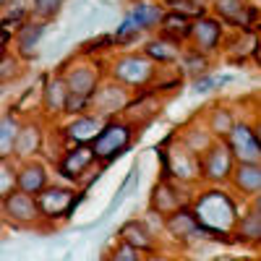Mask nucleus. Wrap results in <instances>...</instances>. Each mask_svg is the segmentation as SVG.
<instances>
[{
	"instance_id": "nucleus-15",
	"label": "nucleus",
	"mask_w": 261,
	"mask_h": 261,
	"mask_svg": "<svg viewBox=\"0 0 261 261\" xmlns=\"http://www.w3.org/2000/svg\"><path fill=\"white\" fill-rule=\"evenodd\" d=\"M0 209L8 217L11 222L21 225V227H29V225H37L39 222V209H37V201L34 196L29 193H21V191H11L3 201H0Z\"/></svg>"
},
{
	"instance_id": "nucleus-11",
	"label": "nucleus",
	"mask_w": 261,
	"mask_h": 261,
	"mask_svg": "<svg viewBox=\"0 0 261 261\" xmlns=\"http://www.w3.org/2000/svg\"><path fill=\"white\" fill-rule=\"evenodd\" d=\"M222 141L230 149V154L235 157V162H261V144H258V134L253 123L238 118Z\"/></svg>"
},
{
	"instance_id": "nucleus-22",
	"label": "nucleus",
	"mask_w": 261,
	"mask_h": 261,
	"mask_svg": "<svg viewBox=\"0 0 261 261\" xmlns=\"http://www.w3.org/2000/svg\"><path fill=\"white\" fill-rule=\"evenodd\" d=\"M65 105H68V86L63 73H55L42 86V110L47 118H60L65 115Z\"/></svg>"
},
{
	"instance_id": "nucleus-14",
	"label": "nucleus",
	"mask_w": 261,
	"mask_h": 261,
	"mask_svg": "<svg viewBox=\"0 0 261 261\" xmlns=\"http://www.w3.org/2000/svg\"><path fill=\"white\" fill-rule=\"evenodd\" d=\"M186 186L180 183H172V180H157V186L151 188V196H149V209H154L157 214L167 217L180 206H188L193 193H183Z\"/></svg>"
},
{
	"instance_id": "nucleus-18",
	"label": "nucleus",
	"mask_w": 261,
	"mask_h": 261,
	"mask_svg": "<svg viewBox=\"0 0 261 261\" xmlns=\"http://www.w3.org/2000/svg\"><path fill=\"white\" fill-rule=\"evenodd\" d=\"M47 186H50V170H47L45 162H39L34 157V160H24V162L16 165V191L37 196Z\"/></svg>"
},
{
	"instance_id": "nucleus-31",
	"label": "nucleus",
	"mask_w": 261,
	"mask_h": 261,
	"mask_svg": "<svg viewBox=\"0 0 261 261\" xmlns=\"http://www.w3.org/2000/svg\"><path fill=\"white\" fill-rule=\"evenodd\" d=\"M209 3H212V0H172V3H167L165 8L172 11V13H180V16L191 18V21H196V18H201V16L209 13Z\"/></svg>"
},
{
	"instance_id": "nucleus-10",
	"label": "nucleus",
	"mask_w": 261,
	"mask_h": 261,
	"mask_svg": "<svg viewBox=\"0 0 261 261\" xmlns=\"http://www.w3.org/2000/svg\"><path fill=\"white\" fill-rule=\"evenodd\" d=\"M214 18H220L225 27H232L238 32H256L258 24V8L251 0H212Z\"/></svg>"
},
{
	"instance_id": "nucleus-39",
	"label": "nucleus",
	"mask_w": 261,
	"mask_h": 261,
	"mask_svg": "<svg viewBox=\"0 0 261 261\" xmlns=\"http://www.w3.org/2000/svg\"><path fill=\"white\" fill-rule=\"evenodd\" d=\"M6 3H8V0H0V11H3V8H6Z\"/></svg>"
},
{
	"instance_id": "nucleus-2",
	"label": "nucleus",
	"mask_w": 261,
	"mask_h": 261,
	"mask_svg": "<svg viewBox=\"0 0 261 261\" xmlns=\"http://www.w3.org/2000/svg\"><path fill=\"white\" fill-rule=\"evenodd\" d=\"M63 79L68 86V105H65V115H81L89 113L92 94L97 92L99 81L105 79V71L99 68L97 60H73L63 65Z\"/></svg>"
},
{
	"instance_id": "nucleus-35",
	"label": "nucleus",
	"mask_w": 261,
	"mask_h": 261,
	"mask_svg": "<svg viewBox=\"0 0 261 261\" xmlns=\"http://www.w3.org/2000/svg\"><path fill=\"white\" fill-rule=\"evenodd\" d=\"M141 256H144V253H139L136 248H130L128 243L118 241V243L113 246V251L107 253L105 261H141Z\"/></svg>"
},
{
	"instance_id": "nucleus-37",
	"label": "nucleus",
	"mask_w": 261,
	"mask_h": 261,
	"mask_svg": "<svg viewBox=\"0 0 261 261\" xmlns=\"http://www.w3.org/2000/svg\"><path fill=\"white\" fill-rule=\"evenodd\" d=\"M136 180V167H130V172H128V175H125V180H123V186H120V191H118V196H115V199H113V204H110V212L125 199V191L130 188V183H134Z\"/></svg>"
},
{
	"instance_id": "nucleus-28",
	"label": "nucleus",
	"mask_w": 261,
	"mask_h": 261,
	"mask_svg": "<svg viewBox=\"0 0 261 261\" xmlns=\"http://www.w3.org/2000/svg\"><path fill=\"white\" fill-rule=\"evenodd\" d=\"M191 24H193L191 18H186V16H180V13H172V11H165L157 34H162V37H167V39H172V42H180V45H188Z\"/></svg>"
},
{
	"instance_id": "nucleus-29",
	"label": "nucleus",
	"mask_w": 261,
	"mask_h": 261,
	"mask_svg": "<svg viewBox=\"0 0 261 261\" xmlns=\"http://www.w3.org/2000/svg\"><path fill=\"white\" fill-rule=\"evenodd\" d=\"M212 58L209 55H201V53H196L191 47H183L180 58L175 65H180V76H188V79H199L204 73H212Z\"/></svg>"
},
{
	"instance_id": "nucleus-26",
	"label": "nucleus",
	"mask_w": 261,
	"mask_h": 261,
	"mask_svg": "<svg viewBox=\"0 0 261 261\" xmlns=\"http://www.w3.org/2000/svg\"><path fill=\"white\" fill-rule=\"evenodd\" d=\"M235 120H238V115H235V110H232V105H227V102H217V105L209 107L204 125L209 128V134H212L217 141H222V139L230 134V128L235 125Z\"/></svg>"
},
{
	"instance_id": "nucleus-33",
	"label": "nucleus",
	"mask_w": 261,
	"mask_h": 261,
	"mask_svg": "<svg viewBox=\"0 0 261 261\" xmlns=\"http://www.w3.org/2000/svg\"><path fill=\"white\" fill-rule=\"evenodd\" d=\"M232 79L230 76H214V73H204L199 79H193V92L196 94H209V92H217L222 89V86H227Z\"/></svg>"
},
{
	"instance_id": "nucleus-12",
	"label": "nucleus",
	"mask_w": 261,
	"mask_h": 261,
	"mask_svg": "<svg viewBox=\"0 0 261 261\" xmlns=\"http://www.w3.org/2000/svg\"><path fill=\"white\" fill-rule=\"evenodd\" d=\"M165 232H167L170 241L178 243V246H191V243H199L206 238L199 220L193 217L191 206H180L172 214H167L165 217Z\"/></svg>"
},
{
	"instance_id": "nucleus-1",
	"label": "nucleus",
	"mask_w": 261,
	"mask_h": 261,
	"mask_svg": "<svg viewBox=\"0 0 261 261\" xmlns=\"http://www.w3.org/2000/svg\"><path fill=\"white\" fill-rule=\"evenodd\" d=\"M188 206L199 220L201 230L206 232V238L230 235L238 214H241V204H238L235 193L225 186H204L201 191H196Z\"/></svg>"
},
{
	"instance_id": "nucleus-38",
	"label": "nucleus",
	"mask_w": 261,
	"mask_h": 261,
	"mask_svg": "<svg viewBox=\"0 0 261 261\" xmlns=\"http://www.w3.org/2000/svg\"><path fill=\"white\" fill-rule=\"evenodd\" d=\"M141 261H175L170 253H165V251H160V246L154 248V251H149V253H144L141 256Z\"/></svg>"
},
{
	"instance_id": "nucleus-6",
	"label": "nucleus",
	"mask_w": 261,
	"mask_h": 261,
	"mask_svg": "<svg viewBox=\"0 0 261 261\" xmlns=\"http://www.w3.org/2000/svg\"><path fill=\"white\" fill-rule=\"evenodd\" d=\"M37 209H39V222H50V225H58L63 220L76 212V206L84 201V193L73 191L71 186H55L50 183L47 188H42L37 196Z\"/></svg>"
},
{
	"instance_id": "nucleus-5",
	"label": "nucleus",
	"mask_w": 261,
	"mask_h": 261,
	"mask_svg": "<svg viewBox=\"0 0 261 261\" xmlns=\"http://www.w3.org/2000/svg\"><path fill=\"white\" fill-rule=\"evenodd\" d=\"M160 165H162V175L160 180H172V183H180V186H199V157L188 151L178 136L172 146H162L160 149Z\"/></svg>"
},
{
	"instance_id": "nucleus-23",
	"label": "nucleus",
	"mask_w": 261,
	"mask_h": 261,
	"mask_svg": "<svg viewBox=\"0 0 261 261\" xmlns=\"http://www.w3.org/2000/svg\"><path fill=\"white\" fill-rule=\"evenodd\" d=\"M141 53L160 68V65H175L180 53H183V45H180V42H172V39L162 37V34H151L141 45Z\"/></svg>"
},
{
	"instance_id": "nucleus-20",
	"label": "nucleus",
	"mask_w": 261,
	"mask_h": 261,
	"mask_svg": "<svg viewBox=\"0 0 261 261\" xmlns=\"http://www.w3.org/2000/svg\"><path fill=\"white\" fill-rule=\"evenodd\" d=\"M232 235L246 246L261 243V204H258V196L251 199V206L241 209V214H238V220H235V227H232Z\"/></svg>"
},
{
	"instance_id": "nucleus-16",
	"label": "nucleus",
	"mask_w": 261,
	"mask_h": 261,
	"mask_svg": "<svg viewBox=\"0 0 261 261\" xmlns=\"http://www.w3.org/2000/svg\"><path fill=\"white\" fill-rule=\"evenodd\" d=\"M165 11L167 8L157 3V0H128V6H125V16L139 27L141 34H157Z\"/></svg>"
},
{
	"instance_id": "nucleus-34",
	"label": "nucleus",
	"mask_w": 261,
	"mask_h": 261,
	"mask_svg": "<svg viewBox=\"0 0 261 261\" xmlns=\"http://www.w3.org/2000/svg\"><path fill=\"white\" fill-rule=\"evenodd\" d=\"M16 188V165L13 160H0V201Z\"/></svg>"
},
{
	"instance_id": "nucleus-24",
	"label": "nucleus",
	"mask_w": 261,
	"mask_h": 261,
	"mask_svg": "<svg viewBox=\"0 0 261 261\" xmlns=\"http://www.w3.org/2000/svg\"><path fill=\"white\" fill-rule=\"evenodd\" d=\"M118 241L128 243L130 248H136L139 253H149V251H154L160 246V241L154 238V232H151L144 220H139V217H134V220H128L120 225L118 230Z\"/></svg>"
},
{
	"instance_id": "nucleus-9",
	"label": "nucleus",
	"mask_w": 261,
	"mask_h": 261,
	"mask_svg": "<svg viewBox=\"0 0 261 261\" xmlns=\"http://www.w3.org/2000/svg\"><path fill=\"white\" fill-rule=\"evenodd\" d=\"M225 34H227V27L222 24L220 18H214L212 13H206V16L196 18L191 24V37H188L186 47L214 58L217 53L222 50V45H225Z\"/></svg>"
},
{
	"instance_id": "nucleus-30",
	"label": "nucleus",
	"mask_w": 261,
	"mask_h": 261,
	"mask_svg": "<svg viewBox=\"0 0 261 261\" xmlns=\"http://www.w3.org/2000/svg\"><path fill=\"white\" fill-rule=\"evenodd\" d=\"M21 123L24 120L16 113L0 115V160H13V146H16V136H18Z\"/></svg>"
},
{
	"instance_id": "nucleus-41",
	"label": "nucleus",
	"mask_w": 261,
	"mask_h": 261,
	"mask_svg": "<svg viewBox=\"0 0 261 261\" xmlns=\"http://www.w3.org/2000/svg\"><path fill=\"white\" fill-rule=\"evenodd\" d=\"M186 261H196V258H186Z\"/></svg>"
},
{
	"instance_id": "nucleus-4",
	"label": "nucleus",
	"mask_w": 261,
	"mask_h": 261,
	"mask_svg": "<svg viewBox=\"0 0 261 261\" xmlns=\"http://www.w3.org/2000/svg\"><path fill=\"white\" fill-rule=\"evenodd\" d=\"M136 128H139V123H134L125 115L113 118V120H105L102 130L89 144L94 160L102 162V165H110L118 157H123L125 151L134 146V141H136Z\"/></svg>"
},
{
	"instance_id": "nucleus-25",
	"label": "nucleus",
	"mask_w": 261,
	"mask_h": 261,
	"mask_svg": "<svg viewBox=\"0 0 261 261\" xmlns=\"http://www.w3.org/2000/svg\"><path fill=\"white\" fill-rule=\"evenodd\" d=\"M42 123L37 120H27L21 123L18 136H16V146H13V160L24 162V160H34L42 149Z\"/></svg>"
},
{
	"instance_id": "nucleus-36",
	"label": "nucleus",
	"mask_w": 261,
	"mask_h": 261,
	"mask_svg": "<svg viewBox=\"0 0 261 261\" xmlns=\"http://www.w3.org/2000/svg\"><path fill=\"white\" fill-rule=\"evenodd\" d=\"M141 220H144V225H146L151 232H154V238L160 241L162 232H165V217H162V214H157L154 209H146V214L141 217Z\"/></svg>"
},
{
	"instance_id": "nucleus-32",
	"label": "nucleus",
	"mask_w": 261,
	"mask_h": 261,
	"mask_svg": "<svg viewBox=\"0 0 261 261\" xmlns=\"http://www.w3.org/2000/svg\"><path fill=\"white\" fill-rule=\"evenodd\" d=\"M65 0H32V18H39V21H50L60 13Z\"/></svg>"
},
{
	"instance_id": "nucleus-3",
	"label": "nucleus",
	"mask_w": 261,
	"mask_h": 261,
	"mask_svg": "<svg viewBox=\"0 0 261 261\" xmlns=\"http://www.w3.org/2000/svg\"><path fill=\"white\" fill-rule=\"evenodd\" d=\"M107 79L125 86L128 92H139V89H149L160 79V68L141 50H125L110 60Z\"/></svg>"
},
{
	"instance_id": "nucleus-8",
	"label": "nucleus",
	"mask_w": 261,
	"mask_h": 261,
	"mask_svg": "<svg viewBox=\"0 0 261 261\" xmlns=\"http://www.w3.org/2000/svg\"><path fill=\"white\" fill-rule=\"evenodd\" d=\"M235 167V157L225 141H214L204 154H199V178L204 186H227L230 172Z\"/></svg>"
},
{
	"instance_id": "nucleus-40",
	"label": "nucleus",
	"mask_w": 261,
	"mask_h": 261,
	"mask_svg": "<svg viewBox=\"0 0 261 261\" xmlns=\"http://www.w3.org/2000/svg\"><path fill=\"white\" fill-rule=\"evenodd\" d=\"M157 3H162V6H167V3H172V0H157Z\"/></svg>"
},
{
	"instance_id": "nucleus-7",
	"label": "nucleus",
	"mask_w": 261,
	"mask_h": 261,
	"mask_svg": "<svg viewBox=\"0 0 261 261\" xmlns=\"http://www.w3.org/2000/svg\"><path fill=\"white\" fill-rule=\"evenodd\" d=\"M134 102V92H128L125 86L115 84L113 79H102L97 92L92 94V107L89 110L97 113L99 118L105 120H113V118H120L128 113V105Z\"/></svg>"
},
{
	"instance_id": "nucleus-17",
	"label": "nucleus",
	"mask_w": 261,
	"mask_h": 261,
	"mask_svg": "<svg viewBox=\"0 0 261 261\" xmlns=\"http://www.w3.org/2000/svg\"><path fill=\"white\" fill-rule=\"evenodd\" d=\"M227 186L246 201L256 199L261 193V162H235Z\"/></svg>"
},
{
	"instance_id": "nucleus-21",
	"label": "nucleus",
	"mask_w": 261,
	"mask_h": 261,
	"mask_svg": "<svg viewBox=\"0 0 261 261\" xmlns=\"http://www.w3.org/2000/svg\"><path fill=\"white\" fill-rule=\"evenodd\" d=\"M45 32H47V21H39V18H29V21H24V24L16 29V34H13L16 55H18V58H24V60L34 58V55H37V45L42 42Z\"/></svg>"
},
{
	"instance_id": "nucleus-27",
	"label": "nucleus",
	"mask_w": 261,
	"mask_h": 261,
	"mask_svg": "<svg viewBox=\"0 0 261 261\" xmlns=\"http://www.w3.org/2000/svg\"><path fill=\"white\" fill-rule=\"evenodd\" d=\"M178 141H180L188 151H193V154L199 157V154H204V151H206L217 139L209 134V128L204 125V120H191L188 125H183V130L178 134Z\"/></svg>"
},
{
	"instance_id": "nucleus-19",
	"label": "nucleus",
	"mask_w": 261,
	"mask_h": 261,
	"mask_svg": "<svg viewBox=\"0 0 261 261\" xmlns=\"http://www.w3.org/2000/svg\"><path fill=\"white\" fill-rule=\"evenodd\" d=\"M105 118H99L97 113H81V115H71V120L63 125V139L68 141V146L73 144H92L94 136L102 130Z\"/></svg>"
},
{
	"instance_id": "nucleus-13",
	"label": "nucleus",
	"mask_w": 261,
	"mask_h": 261,
	"mask_svg": "<svg viewBox=\"0 0 261 261\" xmlns=\"http://www.w3.org/2000/svg\"><path fill=\"white\" fill-rule=\"evenodd\" d=\"M97 165L94 154H92V146L89 144H73L68 149L60 151V160H58V175L68 183H76L81 180L84 172H89L92 167Z\"/></svg>"
}]
</instances>
